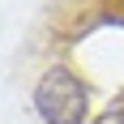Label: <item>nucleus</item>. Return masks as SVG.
I'll list each match as a JSON object with an SVG mask.
<instances>
[{
    "instance_id": "1",
    "label": "nucleus",
    "mask_w": 124,
    "mask_h": 124,
    "mask_svg": "<svg viewBox=\"0 0 124 124\" xmlns=\"http://www.w3.org/2000/svg\"><path fill=\"white\" fill-rule=\"evenodd\" d=\"M34 107L43 116V124H81L90 107V90L73 69H47L34 86Z\"/></svg>"
},
{
    "instance_id": "2",
    "label": "nucleus",
    "mask_w": 124,
    "mask_h": 124,
    "mask_svg": "<svg viewBox=\"0 0 124 124\" xmlns=\"http://www.w3.org/2000/svg\"><path fill=\"white\" fill-rule=\"evenodd\" d=\"M94 124H124V103L116 99L107 111H99V116H94Z\"/></svg>"
},
{
    "instance_id": "3",
    "label": "nucleus",
    "mask_w": 124,
    "mask_h": 124,
    "mask_svg": "<svg viewBox=\"0 0 124 124\" xmlns=\"http://www.w3.org/2000/svg\"><path fill=\"white\" fill-rule=\"evenodd\" d=\"M107 4H116V9H124V0H107Z\"/></svg>"
}]
</instances>
